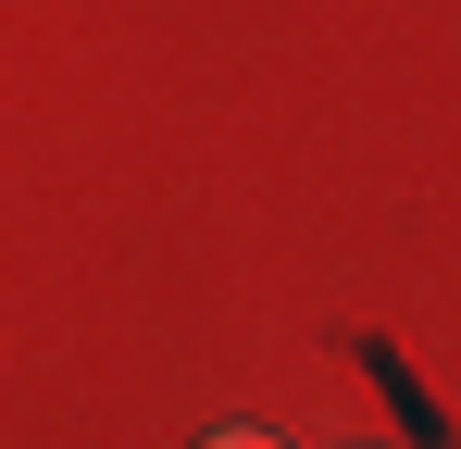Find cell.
I'll return each instance as SVG.
<instances>
[{
  "instance_id": "1",
  "label": "cell",
  "mask_w": 461,
  "mask_h": 449,
  "mask_svg": "<svg viewBox=\"0 0 461 449\" xmlns=\"http://www.w3.org/2000/svg\"><path fill=\"white\" fill-rule=\"evenodd\" d=\"M200 449H275V437H262V425H225V437H200Z\"/></svg>"
}]
</instances>
